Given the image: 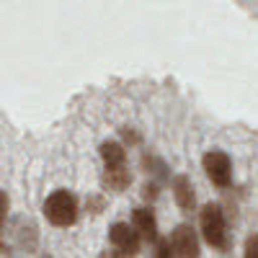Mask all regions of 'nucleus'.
<instances>
[{"instance_id":"obj_3","label":"nucleus","mask_w":258,"mask_h":258,"mask_svg":"<svg viewBox=\"0 0 258 258\" xmlns=\"http://www.w3.org/2000/svg\"><path fill=\"white\" fill-rule=\"evenodd\" d=\"M204 170L212 183L217 186H227L230 183V160L225 153H209L204 155Z\"/></svg>"},{"instance_id":"obj_6","label":"nucleus","mask_w":258,"mask_h":258,"mask_svg":"<svg viewBox=\"0 0 258 258\" xmlns=\"http://www.w3.org/2000/svg\"><path fill=\"white\" fill-rule=\"evenodd\" d=\"M135 225H137V230H142L145 235L155 238V217H153V212L137 209V212H135Z\"/></svg>"},{"instance_id":"obj_2","label":"nucleus","mask_w":258,"mask_h":258,"mask_svg":"<svg viewBox=\"0 0 258 258\" xmlns=\"http://www.w3.org/2000/svg\"><path fill=\"white\" fill-rule=\"evenodd\" d=\"M202 230H204V238L212 245H225V220H222V212L220 207H204L202 212Z\"/></svg>"},{"instance_id":"obj_5","label":"nucleus","mask_w":258,"mask_h":258,"mask_svg":"<svg viewBox=\"0 0 258 258\" xmlns=\"http://www.w3.org/2000/svg\"><path fill=\"white\" fill-rule=\"evenodd\" d=\"M111 243L119 248V250H124V253H135L137 250V245H140V238H137V232L129 227V225H114L111 227Z\"/></svg>"},{"instance_id":"obj_8","label":"nucleus","mask_w":258,"mask_h":258,"mask_svg":"<svg viewBox=\"0 0 258 258\" xmlns=\"http://www.w3.org/2000/svg\"><path fill=\"white\" fill-rule=\"evenodd\" d=\"M109 183L114 188H124L129 183V176L124 173V168L121 165H109Z\"/></svg>"},{"instance_id":"obj_7","label":"nucleus","mask_w":258,"mask_h":258,"mask_svg":"<svg viewBox=\"0 0 258 258\" xmlns=\"http://www.w3.org/2000/svg\"><path fill=\"white\" fill-rule=\"evenodd\" d=\"M101 155L106 160V165H121L124 163V150L116 145V142H106L101 147Z\"/></svg>"},{"instance_id":"obj_10","label":"nucleus","mask_w":258,"mask_h":258,"mask_svg":"<svg viewBox=\"0 0 258 258\" xmlns=\"http://www.w3.org/2000/svg\"><path fill=\"white\" fill-rule=\"evenodd\" d=\"M245 255L248 258H258V235H253V238L245 243Z\"/></svg>"},{"instance_id":"obj_11","label":"nucleus","mask_w":258,"mask_h":258,"mask_svg":"<svg viewBox=\"0 0 258 258\" xmlns=\"http://www.w3.org/2000/svg\"><path fill=\"white\" fill-rule=\"evenodd\" d=\"M6 214H8V197H6L3 191H0V225H3Z\"/></svg>"},{"instance_id":"obj_4","label":"nucleus","mask_w":258,"mask_h":258,"mask_svg":"<svg viewBox=\"0 0 258 258\" xmlns=\"http://www.w3.org/2000/svg\"><path fill=\"white\" fill-rule=\"evenodd\" d=\"M170 248H173V253L181 255V258H194V255L199 253V243H197V235H194V230L186 227V225L178 227V230L173 232Z\"/></svg>"},{"instance_id":"obj_9","label":"nucleus","mask_w":258,"mask_h":258,"mask_svg":"<svg viewBox=\"0 0 258 258\" xmlns=\"http://www.w3.org/2000/svg\"><path fill=\"white\" fill-rule=\"evenodd\" d=\"M176 199H178V204L183 207V209H188L191 204H194V197H191V188H188V183L181 178L178 183H176Z\"/></svg>"},{"instance_id":"obj_1","label":"nucleus","mask_w":258,"mask_h":258,"mask_svg":"<svg viewBox=\"0 0 258 258\" xmlns=\"http://www.w3.org/2000/svg\"><path fill=\"white\" fill-rule=\"evenodd\" d=\"M44 214H47V220L52 225L64 227V225H73L75 222L78 204H75V199L70 197L68 191H54L52 197L47 199V204H44Z\"/></svg>"}]
</instances>
